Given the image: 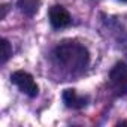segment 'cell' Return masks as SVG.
<instances>
[{"mask_svg":"<svg viewBox=\"0 0 127 127\" xmlns=\"http://www.w3.org/2000/svg\"><path fill=\"white\" fill-rule=\"evenodd\" d=\"M54 55L58 63L66 66L69 70H84L88 63L87 49L76 42H64L55 48Z\"/></svg>","mask_w":127,"mask_h":127,"instance_id":"cell-1","label":"cell"},{"mask_svg":"<svg viewBox=\"0 0 127 127\" xmlns=\"http://www.w3.org/2000/svg\"><path fill=\"white\" fill-rule=\"evenodd\" d=\"M11 81H12V84H15L20 88V91H23L29 97H36L37 93H39V87H37L33 76L29 72L17 70V72H14L11 75Z\"/></svg>","mask_w":127,"mask_h":127,"instance_id":"cell-2","label":"cell"},{"mask_svg":"<svg viewBox=\"0 0 127 127\" xmlns=\"http://www.w3.org/2000/svg\"><path fill=\"white\" fill-rule=\"evenodd\" d=\"M49 23L54 29H64L70 24V15L63 6L55 5L49 9Z\"/></svg>","mask_w":127,"mask_h":127,"instance_id":"cell-3","label":"cell"},{"mask_svg":"<svg viewBox=\"0 0 127 127\" xmlns=\"http://www.w3.org/2000/svg\"><path fill=\"white\" fill-rule=\"evenodd\" d=\"M63 100H64L67 108H73V109H81L87 105V97H79L75 90H64Z\"/></svg>","mask_w":127,"mask_h":127,"instance_id":"cell-4","label":"cell"},{"mask_svg":"<svg viewBox=\"0 0 127 127\" xmlns=\"http://www.w3.org/2000/svg\"><path fill=\"white\" fill-rule=\"evenodd\" d=\"M109 76H111L112 84H117V82L123 81L124 78H127V64L126 63H117V64L112 67Z\"/></svg>","mask_w":127,"mask_h":127,"instance_id":"cell-5","label":"cell"},{"mask_svg":"<svg viewBox=\"0 0 127 127\" xmlns=\"http://www.w3.org/2000/svg\"><path fill=\"white\" fill-rule=\"evenodd\" d=\"M18 5L21 11L26 12L27 15H33L37 11V0H20Z\"/></svg>","mask_w":127,"mask_h":127,"instance_id":"cell-6","label":"cell"},{"mask_svg":"<svg viewBox=\"0 0 127 127\" xmlns=\"http://www.w3.org/2000/svg\"><path fill=\"white\" fill-rule=\"evenodd\" d=\"M0 46H2V63H6L9 60V57L12 55V46L6 39H2Z\"/></svg>","mask_w":127,"mask_h":127,"instance_id":"cell-7","label":"cell"},{"mask_svg":"<svg viewBox=\"0 0 127 127\" xmlns=\"http://www.w3.org/2000/svg\"><path fill=\"white\" fill-rule=\"evenodd\" d=\"M114 88H115L117 94H120V96H121V94H126V93H127V78H124L123 81L114 84Z\"/></svg>","mask_w":127,"mask_h":127,"instance_id":"cell-8","label":"cell"},{"mask_svg":"<svg viewBox=\"0 0 127 127\" xmlns=\"http://www.w3.org/2000/svg\"><path fill=\"white\" fill-rule=\"evenodd\" d=\"M121 2H127V0H121Z\"/></svg>","mask_w":127,"mask_h":127,"instance_id":"cell-9","label":"cell"}]
</instances>
